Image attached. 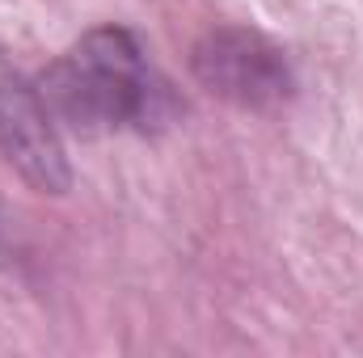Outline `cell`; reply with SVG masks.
I'll use <instances>...</instances> for the list:
<instances>
[{
  "label": "cell",
  "mask_w": 363,
  "mask_h": 358,
  "mask_svg": "<svg viewBox=\"0 0 363 358\" xmlns=\"http://www.w3.org/2000/svg\"><path fill=\"white\" fill-rule=\"evenodd\" d=\"M38 89L60 122L85 135L148 127L165 105V85L152 76L144 47L123 25H101L72 42L43 72Z\"/></svg>",
  "instance_id": "6da1fadb"
},
{
  "label": "cell",
  "mask_w": 363,
  "mask_h": 358,
  "mask_svg": "<svg viewBox=\"0 0 363 358\" xmlns=\"http://www.w3.org/2000/svg\"><path fill=\"white\" fill-rule=\"evenodd\" d=\"M0 156L38 194H64L72 185L60 118L43 89L0 51Z\"/></svg>",
  "instance_id": "7a4b0ae2"
},
{
  "label": "cell",
  "mask_w": 363,
  "mask_h": 358,
  "mask_svg": "<svg viewBox=\"0 0 363 358\" xmlns=\"http://www.w3.org/2000/svg\"><path fill=\"white\" fill-rule=\"evenodd\" d=\"M190 64L203 89H211L216 97L241 110H279L296 89L291 64L283 59V51L267 34L245 25H220L203 34Z\"/></svg>",
  "instance_id": "3957f363"
}]
</instances>
